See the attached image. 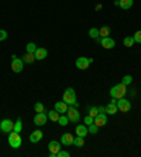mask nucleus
<instances>
[{"instance_id":"obj_18","label":"nucleus","mask_w":141,"mask_h":157,"mask_svg":"<svg viewBox=\"0 0 141 157\" xmlns=\"http://www.w3.org/2000/svg\"><path fill=\"white\" fill-rule=\"evenodd\" d=\"M117 103H109L107 106H106V113H109V115H116V112H117Z\"/></svg>"},{"instance_id":"obj_19","label":"nucleus","mask_w":141,"mask_h":157,"mask_svg":"<svg viewBox=\"0 0 141 157\" xmlns=\"http://www.w3.org/2000/svg\"><path fill=\"white\" fill-rule=\"evenodd\" d=\"M23 61H24L25 64H33V62L35 61V55H34L33 52H25L24 57H23Z\"/></svg>"},{"instance_id":"obj_14","label":"nucleus","mask_w":141,"mask_h":157,"mask_svg":"<svg viewBox=\"0 0 141 157\" xmlns=\"http://www.w3.org/2000/svg\"><path fill=\"white\" fill-rule=\"evenodd\" d=\"M61 144H64V146H71V144H73V136L71 135V133H65V135H62Z\"/></svg>"},{"instance_id":"obj_4","label":"nucleus","mask_w":141,"mask_h":157,"mask_svg":"<svg viewBox=\"0 0 141 157\" xmlns=\"http://www.w3.org/2000/svg\"><path fill=\"white\" fill-rule=\"evenodd\" d=\"M66 116H68L69 122H72V123H78L80 121V113L78 112L75 106H69L68 110H66Z\"/></svg>"},{"instance_id":"obj_27","label":"nucleus","mask_w":141,"mask_h":157,"mask_svg":"<svg viewBox=\"0 0 141 157\" xmlns=\"http://www.w3.org/2000/svg\"><path fill=\"white\" fill-rule=\"evenodd\" d=\"M34 110H35L37 113H40V112H45V108H44V105L41 102H37L34 105Z\"/></svg>"},{"instance_id":"obj_10","label":"nucleus","mask_w":141,"mask_h":157,"mask_svg":"<svg viewBox=\"0 0 141 157\" xmlns=\"http://www.w3.org/2000/svg\"><path fill=\"white\" fill-rule=\"evenodd\" d=\"M48 149H50V157H55V154L61 150V144H59V142H57V140H52V142H50V144H48Z\"/></svg>"},{"instance_id":"obj_11","label":"nucleus","mask_w":141,"mask_h":157,"mask_svg":"<svg viewBox=\"0 0 141 157\" xmlns=\"http://www.w3.org/2000/svg\"><path fill=\"white\" fill-rule=\"evenodd\" d=\"M100 44H102V47H103V48L110 50V48H114L116 41L113 40V38H110V37H103V38L100 40Z\"/></svg>"},{"instance_id":"obj_24","label":"nucleus","mask_w":141,"mask_h":157,"mask_svg":"<svg viewBox=\"0 0 141 157\" xmlns=\"http://www.w3.org/2000/svg\"><path fill=\"white\" fill-rule=\"evenodd\" d=\"M89 37H91V38H99V37H100V34H99V30L98 29H91L89 30Z\"/></svg>"},{"instance_id":"obj_28","label":"nucleus","mask_w":141,"mask_h":157,"mask_svg":"<svg viewBox=\"0 0 141 157\" xmlns=\"http://www.w3.org/2000/svg\"><path fill=\"white\" fill-rule=\"evenodd\" d=\"M58 122H59V124H61V126H66V124H68V122H69V119H68V116H66V115H64V116H59V119H58Z\"/></svg>"},{"instance_id":"obj_12","label":"nucleus","mask_w":141,"mask_h":157,"mask_svg":"<svg viewBox=\"0 0 141 157\" xmlns=\"http://www.w3.org/2000/svg\"><path fill=\"white\" fill-rule=\"evenodd\" d=\"M34 55H35V59H38V61H43V59L47 58V55H48V51L45 50V48L40 47V48H37L35 52H34Z\"/></svg>"},{"instance_id":"obj_20","label":"nucleus","mask_w":141,"mask_h":157,"mask_svg":"<svg viewBox=\"0 0 141 157\" xmlns=\"http://www.w3.org/2000/svg\"><path fill=\"white\" fill-rule=\"evenodd\" d=\"M119 6L123 10H128L133 6V0H119Z\"/></svg>"},{"instance_id":"obj_5","label":"nucleus","mask_w":141,"mask_h":157,"mask_svg":"<svg viewBox=\"0 0 141 157\" xmlns=\"http://www.w3.org/2000/svg\"><path fill=\"white\" fill-rule=\"evenodd\" d=\"M92 62H93V58H86V57H79V58L76 59V68H79V70H87L89 65H91Z\"/></svg>"},{"instance_id":"obj_15","label":"nucleus","mask_w":141,"mask_h":157,"mask_svg":"<svg viewBox=\"0 0 141 157\" xmlns=\"http://www.w3.org/2000/svg\"><path fill=\"white\" fill-rule=\"evenodd\" d=\"M68 103H65L64 101L62 102H57L55 103V110L58 112L59 115H62V113H66V110H68Z\"/></svg>"},{"instance_id":"obj_32","label":"nucleus","mask_w":141,"mask_h":157,"mask_svg":"<svg viewBox=\"0 0 141 157\" xmlns=\"http://www.w3.org/2000/svg\"><path fill=\"white\" fill-rule=\"evenodd\" d=\"M134 41H135V43H138V44H141V30H138L137 33L134 34Z\"/></svg>"},{"instance_id":"obj_16","label":"nucleus","mask_w":141,"mask_h":157,"mask_svg":"<svg viewBox=\"0 0 141 157\" xmlns=\"http://www.w3.org/2000/svg\"><path fill=\"white\" fill-rule=\"evenodd\" d=\"M43 136H44V133H43L41 130H35V132H33V133L30 135V142H31V143L40 142V140L43 139Z\"/></svg>"},{"instance_id":"obj_34","label":"nucleus","mask_w":141,"mask_h":157,"mask_svg":"<svg viewBox=\"0 0 141 157\" xmlns=\"http://www.w3.org/2000/svg\"><path fill=\"white\" fill-rule=\"evenodd\" d=\"M55 157H69V153L68 151H64V150H59L58 153L55 154Z\"/></svg>"},{"instance_id":"obj_25","label":"nucleus","mask_w":141,"mask_h":157,"mask_svg":"<svg viewBox=\"0 0 141 157\" xmlns=\"http://www.w3.org/2000/svg\"><path fill=\"white\" fill-rule=\"evenodd\" d=\"M123 43H124V45H126V47H133L135 41H134L133 37H126V38L123 40Z\"/></svg>"},{"instance_id":"obj_29","label":"nucleus","mask_w":141,"mask_h":157,"mask_svg":"<svg viewBox=\"0 0 141 157\" xmlns=\"http://www.w3.org/2000/svg\"><path fill=\"white\" fill-rule=\"evenodd\" d=\"M131 82H133V77H131V75H126V77H123V81H121V84L123 85H130Z\"/></svg>"},{"instance_id":"obj_8","label":"nucleus","mask_w":141,"mask_h":157,"mask_svg":"<svg viewBox=\"0 0 141 157\" xmlns=\"http://www.w3.org/2000/svg\"><path fill=\"white\" fill-rule=\"evenodd\" d=\"M0 129H2V132H4V133H10L11 130H14V122L10 121V119H4V121H2V123H0Z\"/></svg>"},{"instance_id":"obj_7","label":"nucleus","mask_w":141,"mask_h":157,"mask_svg":"<svg viewBox=\"0 0 141 157\" xmlns=\"http://www.w3.org/2000/svg\"><path fill=\"white\" fill-rule=\"evenodd\" d=\"M47 113L48 112H40V113H37L35 116H34V123H35L37 126H44L48 121V115Z\"/></svg>"},{"instance_id":"obj_13","label":"nucleus","mask_w":141,"mask_h":157,"mask_svg":"<svg viewBox=\"0 0 141 157\" xmlns=\"http://www.w3.org/2000/svg\"><path fill=\"white\" fill-rule=\"evenodd\" d=\"M106 123H107V116H106V113H98V116L95 117V124H98L99 128H102V126H105Z\"/></svg>"},{"instance_id":"obj_1","label":"nucleus","mask_w":141,"mask_h":157,"mask_svg":"<svg viewBox=\"0 0 141 157\" xmlns=\"http://www.w3.org/2000/svg\"><path fill=\"white\" fill-rule=\"evenodd\" d=\"M126 94H127V86L123 84H117V85H114V86H112V89H110L112 98H116V99L124 98Z\"/></svg>"},{"instance_id":"obj_17","label":"nucleus","mask_w":141,"mask_h":157,"mask_svg":"<svg viewBox=\"0 0 141 157\" xmlns=\"http://www.w3.org/2000/svg\"><path fill=\"white\" fill-rule=\"evenodd\" d=\"M75 132H76V136H82V137H85V136L87 135V129L85 124H78Z\"/></svg>"},{"instance_id":"obj_31","label":"nucleus","mask_w":141,"mask_h":157,"mask_svg":"<svg viewBox=\"0 0 141 157\" xmlns=\"http://www.w3.org/2000/svg\"><path fill=\"white\" fill-rule=\"evenodd\" d=\"M35 50H37V45L34 43H28L27 44V52H35Z\"/></svg>"},{"instance_id":"obj_6","label":"nucleus","mask_w":141,"mask_h":157,"mask_svg":"<svg viewBox=\"0 0 141 157\" xmlns=\"http://www.w3.org/2000/svg\"><path fill=\"white\" fill-rule=\"evenodd\" d=\"M117 109L120 110V112H128V110L131 109V103L127 101V99H124V98H120V99H117Z\"/></svg>"},{"instance_id":"obj_22","label":"nucleus","mask_w":141,"mask_h":157,"mask_svg":"<svg viewBox=\"0 0 141 157\" xmlns=\"http://www.w3.org/2000/svg\"><path fill=\"white\" fill-rule=\"evenodd\" d=\"M73 144H75L76 147H83L85 140H83L82 136H76V137H73Z\"/></svg>"},{"instance_id":"obj_36","label":"nucleus","mask_w":141,"mask_h":157,"mask_svg":"<svg viewBox=\"0 0 141 157\" xmlns=\"http://www.w3.org/2000/svg\"><path fill=\"white\" fill-rule=\"evenodd\" d=\"M83 121H85V123H86V124H91V123H93V117H92L91 115H87V116L85 117Z\"/></svg>"},{"instance_id":"obj_35","label":"nucleus","mask_w":141,"mask_h":157,"mask_svg":"<svg viewBox=\"0 0 141 157\" xmlns=\"http://www.w3.org/2000/svg\"><path fill=\"white\" fill-rule=\"evenodd\" d=\"M7 38V31L6 30H0V41H4Z\"/></svg>"},{"instance_id":"obj_30","label":"nucleus","mask_w":141,"mask_h":157,"mask_svg":"<svg viewBox=\"0 0 141 157\" xmlns=\"http://www.w3.org/2000/svg\"><path fill=\"white\" fill-rule=\"evenodd\" d=\"M23 129V124H21V119H17V122L14 123V132H17V133H20Z\"/></svg>"},{"instance_id":"obj_37","label":"nucleus","mask_w":141,"mask_h":157,"mask_svg":"<svg viewBox=\"0 0 141 157\" xmlns=\"http://www.w3.org/2000/svg\"><path fill=\"white\" fill-rule=\"evenodd\" d=\"M99 113H105V112H106V108H99Z\"/></svg>"},{"instance_id":"obj_26","label":"nucleus","mask_w":141,"mask_h":157,"mask_svg":"<svg viewBox=\"0 0 141 157\" xmlns=\"http://www.w3.org/2000/svg\"><path fill=\"white\" fill-rule=\"evenodd\" d=\"M98 130H99V126H98V124H95V122L89 124V129H87V132H89V133L96 135V133H98Z\"/></svg>"},{"instance_id":"obj_33","label":"nucleus","mask_w":141,"mask_h":157,"mask_svg":"<svg viewBox=\"0 0 141 157\" xmlns=\"http://www.w3.org/2000/svg\"><path fill=\"white\" fill-rule=\"evenodd\" d=\"M98 113H99V110H98V108H91V109H89V115H91L92 117H96L98 116Z\"/></svg>"},{"instance_id":"obj_2","label":"nucleus","mask_w":141,"mask_h":157,"mask_svg":"<svg viewBox=\"0 0 141 157\" xmlns=\"http://www.w3.org/2000/svg\"><path fill=\"white\" fill-rule=\"evenodd\" d=\"M62 101L65 103H68L69 106H78L76 103V95H75V91H73L72 88H68L65 92H64V96H62Z\"/></svg>"},{"instance_id":"obj_3","label":"nucleus","mask_w":141,"mask_h":157,"mask_svg":"<svg viewBox=\"0 0 141 157\" xmlns=\"http://www.w3.org/2000/svg\"><path fill=\"white\" fill-rule=\"evenodd\" d=\"M9 144L13 149H18V147L21 146V136H20V133L11 130L10 135H9Z\"/></svg>"},{"instance_id":"obj_23","label":"nucleus","mask_w":141,"mask_h":157,"mask_svg":"<svg viewBox=\"0 0 141 157\" xmlns=\"http://www.w3.org/2000/svg\"><path fill=\"white\" fill-rule=\"evenodd\" d=\"M99 34H100L102 38H103V37H109V34H110V27H109V26H103L100 30H99Z\"/></svg>"},{"instance_id":"obj_21","label":"nucleus","mask_w":141,"mask_h":157,"mask_svg":"<svg viewBox=\"0 0 141 157\" xmlns=\"http://www.w3.org/2000/svg\"><path fill=\"white\" fill-rule=\"evenodd\" d=\"M47 115H48V119H50V121H52V122H58L59 116H61V115H59L55 109H54V110H50Z\"/></svg>"},{"instance_id":"obj_9","label":"nucleus","mask_w":141,"mask_h":157,"mask_svg":"<svg viewBox=\"0 0 141 157\" xmlns=\"http://www.w3.org/2000/svg\"><path fill=\"white\" fill-rule=\"evenodd\" d=\"M23 68H24V61L20 58H13V62H11V70H13V72H16V74L21 72Z\"/></svg>"}]
</instances>
